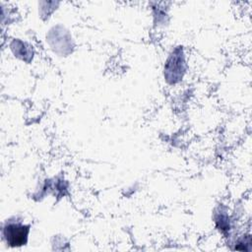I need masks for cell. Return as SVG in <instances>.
<instances>
[{
  "instance_id": "1",
  "label": "cell",
  "mask_w": 252,
  "mask_h": 252,
  "mask_svg": "<svg viewBox=\"0 0 252 252\" xmlns=\"http://www.w3.org/2000/svg\"><path fill=\"white\" fill-rule=\"evenodd\" d=\"M29 228L22 225V224H9L4 228V234L7 238V241H9L11 244L13 243L15 236L18 239V245H21L26 242L27 235H28Z\"/></svg>"
}]
</instances>
